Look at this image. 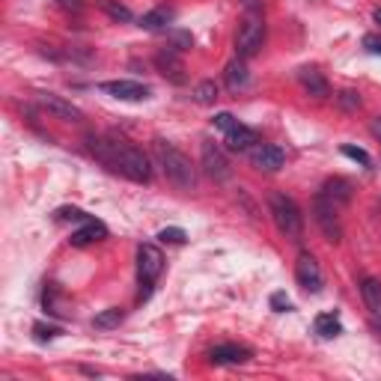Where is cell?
Segmentation results:
<instances>
[{
  "instance_id": "15",
  "label": "cell",
  "mask_w": 381,
  "mask_h": 381,
  "mask_svg": "<svg viewBox=\"0 0 381 381\" xmlns=\"http://www.w3.org/2000/svg\"><path fill=\"white\" fill-rule=\"evenodd\" d=\"M102 239H108V226H105L102 221L90 218L87 224H80V229H75L69 241H72L75 247H87V244H93V241H102Z\"/></svg>"
},
{
  "instance_id": "22",
  "label": "cell",
  "mask_w": 381,
  "mask_h": 381,
  "mask_svg": "<svg viewBox=\"0 0 381 381\" xmlns=\"http://www.w3.org/2000/svg\"><path fill=\"white\" fill-rule=\"evenodd\" d=\"M322 194H328L330 200H334V203L340 206V203H349V197H352V188H349V182H345V179H330V182H325Z\"/></svg>"
},
{
  "instance_id": "5",
  "label": "cell",
  "mask_w": 381,
  "mask_h": 381,
  "mask_svg": "<svg viewBox=\"0 0 381 381\" xmlns=\"http://www.w3.org/2000/svg\"><path fill=\"white\" fill-rule=\"evenodd\" d=\"M265 42V21L259 12H247L241 24H239V33H236V51L241 60L259 54V48Z\"/></svg>"
},
{
  "instance_id": "26",
  "label": "cell",
  "mask_w": 381,
  "mask_h": 381,
  "mask_svg": "<svg viewBox=\"0 0 381 381\" xmlns=\"http://www.w3.org/2000/svg\"><path fill=\"white\" fill-rule=\"evenodd\" d=\"M57 221H75V224H87L90 221V214L84 212V209H78V206H63V209H57V214H54Z\"/></svg>"
},
{
  "instance_id": "29",
  "label": "cell",
  "mask_w": 381,
  "mask_h": 381,
  "mask_svg": "<svg viewBox=\"0 0 381 381\" xmlns=\"http://www.w3.org/2000/svg\"><path fill=\"white\" fill-rule=\"evenodd\" d=\"M236 125H241V122L233 117V113H218V117H214V128H221L224 135H226V131H233Z\"/></svg>"
},
{
  "instance_id": "30",
  "label": "cell",
  "mask_w": 381,
  "mask_h": 381,
  "mask_svg": "<svg viewBox=\"0 0 381 381\" xmlns=\"http://www.w3.org/2000/svg\"><path fill=\"white\" fill-rule=\"evenodd\" d=\"M271 310H277V313H289V310H292L289 295H286V292H274V295H271Z\"/></svg>"
},
{
  "instance_id": "14",
  "label": "cell",
  "mask_w": 381,
  "mask_h": 381,
  "mask_svg": "<svg viewBox=\"0 0 381 381\" xmlns=\"http://www.w3.org/2000/svg\"><path fill=\"white\" fill-rule=\"evenodd\" d=\"M224 143L233 149V152H251V149L259 143L256 137V131L254 128H247V125H236L233 131H226L224 135Z\"/></svg>"
},
{
  "instance_id": "11",
  "label": "cell",
  "mask_w": 381,
  "mask_h": 381,
  "mask_svg": "<svg viewBox=\"0 0 381 381\" xmlns=\"http://www.w3.org/2000/svg\"><path fill=\"white\" fill-rule=\"evenodd\" d=\"M251 161H254V167H259L265 173H277L286 164V152L274 143H256L251 149Z\"/></svg>"
},
{
  "instance_id": "35",
  "label": "cell",
  "mask_w": 381,
  "mask_h": 381,
  "mask_svg": "<svg viewBox=\"0 0 381 381\" xmlns=\"http://www.w3.org/2000/svg\"><path fill=\"white\" fill-rule=\"evenodd\" d=\"M372 135L381 140V117H378V120H372Z\"/></svg>"
},
{
  "instance_id": "24",
  "label": "cell",
  "mask_w": 381,
  "mask_h": 381,
  "mask_svg": "<svg viewBox=\"0 0 381 381\" xmlns=\"http://www.w3.org/2000/svg\"><path fill=\"white\" fill-rule=\"evenodd\" d=\"M167 42H170V48H176V51H188V48H194V36L188 30H167Z\"/></svg>"
},
{
  "instance_id": "9",
  "label": "cell",
  "mask_w": 381,
  "mask_h": 381,
  "mask_svg": "<svg viewBox=\"0 0 381 381\" xmlns=\"http://www.w3.org/2000/svg\"><path fill=\"white\" fill-rule=\"evenodd\" d=\"M98 90L120 98V102H143V98H149V87L137 84V80H102Z\"/></svg>"
},
{
  "instance_id": "31",
  "label": "cell",
  "mask_w": 381,
  "mask_h": 381,
  "mask_svg": "<svg viewBox=\"0 0 381 381\" xmlns=\"http://www.w3.org/2000/svg\"><path fill=\"white\" fill-rule=\"evenodd\" d=\"M340 105L349 108V110H352V108H360V95H357L355 90H345V93H340Z\"/></svg>"
},
{
  "instance_id": "21",
  "label": "cell",
  "mask_w": 381,
  "mask_h": 381,
  "mask_svg": "<svg viewBox=\"0 0 381 381\" xmlns=\"http://www.w3.org/2000/svg\"><path fill=\"white\" fill-rule=\"evenodd\" d=\"M122 319H125V313H122L120 307H108V310H102V313H98V316L93 319V328H95V330H113V328L122 325Z\"/></svg>"
},
{
  "instance_id": "32",
  "label": "cell",
  "mask_w": 381,
  "mask_h": 381,
  "mask_svg": "<svg viewBox=\"0 0 381 381\" xmlns=\"http://www.w3.org/2000/svg\"><path fill=\"white\" fill-rule=\"evenodd\" d=\"M363 48H367L370 54H381V36H375V33H367V36H363Z\"/></svg>"
},
{
  "instance_id": "27",
  "label": "cell",
  "mask_w": 381,
  "mask_h": 381,
  "mask_svg": "<svg viewBox=\"0 0 381 381\" xmlns=\"http://www.w3.org/2000/svg\"><path fill=\"white\" fill-rule=\"evenodd\" d=\"M158 239L164 241V244H185V229H179V226H167V229H161L158 233Z\"/></svg>"
},
{
  "instance_id": "12",
  "label": "cell",
  "mask_w": 381,
  "mask_h": 381,
  "mask_svg": "<svg viewBox=\"0 0 381 381\" xmlns=\"http://www.w3.org/2000/svg\"><path fill=\"white\" fill-rule=\"evenodd\" d=\"M155 66L164 78L173 80V84H185V63H182L176 48H161L155 54Z\"/></svg>"
},
{
  "instance_id": "36",
  "label": "cell",
  "mask_w": 381,
  "mask_h": 381,
  "mask_svg": "<svg viewBox=\"0 0 381 381\" xmlns=\"http://www.w3.org/2000/svg\"><path fill=\"white\" fill-rule=\"evenodd\" d=\"M372 19H375V21H378V24H381V6H378V9H375V12H372Z\"/></svg>"
},
{
  "instance_id": "7",
  "label": "cell",
  "mask_w": 381,
  "mask_h": 381,
  "mask_svg": "<svg viewBox=\"0 0 381 381\" xmlns=\"http://www.w3.org/2000/svg\"><path fill=\"white\" fill-rule=\"evenodd\" d=\"M295 280H298V286H301L304 292H322L325 286V277H322V268H319V262L313 259L310 254H301L295 262Z\"/></svg>"
},
{
  "instance_id": "19",
  "label": "cell",
  "mask_w": 381,
  "mask_h": 381,
  "mask_svg": "<svg viewBox=\"0 0 381 381\" xmlns=\"http://www.w3.org/2000/svg\"><path fill=\"white\" fill-rule=\"evenodd\" d=\"M176 19V9L170 6H155L152 12H146L140 19V27L143 30H167V24H173Z\"/></svg>"
},
{
  "instance_id": "10",
  "label": "cell",
  "mask_w": 381,
  "mask_h": 381,
  "mask_svg": "<svg viewBox=\"0 0 381 381\" xmlns=\"http://www.w3.org/2000/svg\"><path fill=\"white\" fill-rule=\"evenodd\" d=\"M200 155H203V170H206V173H209L214 182H226L229 176H233V170H229V161H226V155H224L221 149L214 146L212 140H206V143H203Z\"/></svg>"
},
{
  "instance_id": "33",
  "label": "cell",
  "mask_w": 381,
  "mask_h": 381,
  "mask_svg": "<svg viewBox=\"0 0 381 381\" xmlns=\"http://www.w3.org/2000/svg\"><path fill=\"white\" fill-rule=\"evenodd\" d=\"M33 330H36V340H42V343H45V340H54V337L60 334L57 328H45V325H36Z\"/></svg>"
},
{
  "instance_id": "28",
  "label": "cell",
  "mask_w": 381,
  "mask_h": 381,
  "mask_svg": "<svg viewBox=\"0 0 381 381\" xmlns=\"http://www.w3.org/2000/svg\"><path fill=\"white\" fill-rule=\"evenodd\" d=\"M343 155H345V158H352V161H357L360 167H372L370 152H363V149H357V146H343Z\"/></svg>"
},
{
  "instance_id": "23",
  "label": "cell",
  "mask_w": 381,
  "mask_h": 381,
  "mask_svg": "<svg viewBox=\"0 0 381 381\" xmlns=\"http://www.w3.org/2000/svg\"><path fill=\"white\" fill-rule=\"evenodd\" d=\"M214 98H218V84H214V80H200V84L194 87L197 105H214Z\"/></svg>"
},
{
  "instance_id": "13",
  "label": "cell",
  "mask_w": 381,
  "mask_h": 381,
  "mask_svg": "<svg viewBox=\"0 0 381 381\" xmlns=\"http://www.w3.org/2000/svg\"><path fill=\"white\" fill-rule=\"evenodd\" d=\"M209 360L218 363V367L247 363V360H251V349H247V345H236V343H224V345H214V349L209 352Z\"/></svg>"
},
{
  "instance_id": "3",
  "label": "cell",
  "mask_w": 381,
  "mask_h": 381,
  "mask_svg": "<svg viewBox=\"0 0 381 381\" xmlns=\"http://www.w3.org/2000/svg\"><path fill=\"white\" fill-rule=\"evenodd\" d=\"M268 212H271V221L280 229V236H286L289 241H301L304 236V214L298 209V203L292 197L271 191L268 194Z\"/></svg>"
},
{
  "instance_id": "1",
  "label": "cell",
  "mask_w": 381,
  "mask_h": 381,
  "mask_svg": "<svg viewBox=\"0 0 381 381\" xmlns=\"http://www.w3.org/2000/svg\"><path fill=\"white\" fill-rule=\"evenodd\" d=\"M90 152L105 164L108 170L113 173H122L125 179L131 182H140V185H146L149 179H152V167H149V158L140 152L137 146H131L125 140H117V137H90Z\"/></svg>"
},
{
  "instance_id": "17",
  "label": "cell",
  "mask_w": 381,
  "mask_h": 381,
  "mask_svg": "<svg viewBox=\"0 0 381 381\" xmlns=\"http://www.w3.org/2000/svg\"><path fill=\"white\" fill-rule=\"evenodd\" d=\"M360 295H363V304L372 313L375 319H381V280L375 277H363L360 280Z\"/></svg>"
},
{
  "instance_id": "2",
  "label": "cell",
  "mask_w": 381,
  "mask_h": 381,
  "mask_svg": "<svg viewBox=\"0 0 381 381\" xmlns=\"http://www.w3.org/2000/svg\"><path fill=\"white\" fill-rule=\"evenodd\" d=\"M155 152H158L161 170H164V176H167L170 185H176L179 191H194L197 188V167L182 149H176L167 140H155Z\"/></svg>"
},
{
  "instance_id": "20",
  "label": "cell",
  "mask_w": 381,
  "mask_h": 381,
  "mask_svg": "<svg viewBox=\"0 0 381 381\" xmlns=\"http://www.w3.org/2000/svg\"><path fill=\"white\" fill-rule=\"evenodd\" d=\"M313 328H316V334L322 340H334V337L343 334V322H340L337 313H319L316 322H313Z\"/></svg>"
},
{
  "instance_id": "6",
  "label": "cell",
  "mask_w": 381,
  "mask_h": 381,
  "mask_svg": "<svg viewBox=\"0 0 381 381\" xmlns=\"http://www.w3.org/2000/svg\"><path fill=\"white\" fill-rule=\"evenodd\" d=\"M313 214H316V224L325 233L328 241H340L343 239V224H340V206L330 200L328 194H316V200H313Z\"/></svg>"
},
{
  "instance_id": "16",
  "label": "cell",
  "mask_w": 381,
  "mask_h": 381,
  "mask_svg": "<svg viewBox=\"0 0 381 381\" xmlns=\"http://www.w3.org/2000/svg\"><path fill=\"white\" fill-rule=\"evenodd\" d=\"M298 80H301V87L310 93V95H316V98H325L330 95V87H328V80L319 69H310V66H304L301 72H298Z\"/></svg>"
},
{
  "instance_id": "25",
  "label": "cell",
  "mask_w": 381,
  "mask_h": 381,
  "mask_svg": "<svg viewBox=\"0 0 381 381\" xmlns=\"http://www.w3.org/2000/svg\"><path fill=\"white\" fill-rule=\"evenodd\" d=\"M98 6H102L113 21H131V12H128V6H122V4H117V0H98Z\"/></svg>"
},
{
  "instance_id": "18",
  "label": "cell",
  "mask_w": 381,
  "mask_h": 381,
  "mask_svg": "<svg viewBox=\"0 0 381 381\" xmlns=\"http://www.w3.org/2000/svg\"><path fill=\"white\" fill-rule=\"evenodd\" d=\"M224 80H226V87L233 90V93H239V90H244L247 84H251V75H247V66H244V60L239 57V60H233L224 69Z\"/></svg>"
},
{
  "instance_id": "8",
  "label": "cell",
  "mask_w": 381,
  "mask_h": 381,
  "mask_svg": "<svg viewBox=\"0 0 381 381\" xmlns=\"http://www.w3.org/2000/svg\"><path fill=\"white\" fill-rule=\"evenodd\" d=\"M36 102H39L42 110L51 113L54 120H63V122H80V120H84V110L75 108L72 102H66V98L54 95V93H42V95H36Z\"/></svg>"
},
{
  "instance_id": "4",
  "label": "cell",
  "mask_w": 381,
  "mask_h": 381,
  "mask_svg": "<svg viewBox=\"0 0 381 381\" xmlns=\"http://www.w3.org/2000/svg\"><path fill=\"white\" fill-rule=\"evenodd\" d=\"M164 271V254L155 244H140L137 247V280H140V301H146L149 292H152L155 280Z\"/></svg>"
},
{
  "instance_id": "34",
  "label": "cell",
  "mask_w": 381,
  "mask_h": 381,
  "mask_svg": "<svg viewBox=\"0 0 381 381\" xmlns=\"http://www.w3.org/2000/svg\"><path fill=\"white\" fill-rule=\"evenodd\" d=\"M57 6H63L66 12H80V9H84L80 0H57Z\"/></svg>"
}]
</instances>
